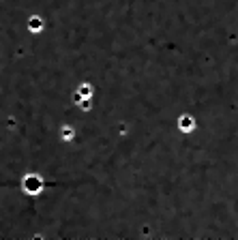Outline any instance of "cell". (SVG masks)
<instances>
[{"label": "cell", "mask_w": 238, "mask_h": 240, "mask_svg": "<svg viewBox=\"0 0 238 240\" xmlns=\"http://www.w3.org/2000/svg\"><path fill=\"white\" fill-rule=\"evenodd\" d=\"M193 124H195V122H193V118H191V116H183V122H180L183 131H191V129H193Z\"/></svg>", "instance_id": "1"}]
</instances>
